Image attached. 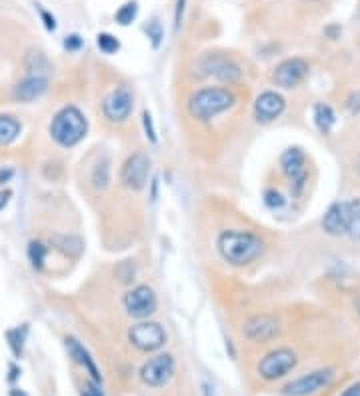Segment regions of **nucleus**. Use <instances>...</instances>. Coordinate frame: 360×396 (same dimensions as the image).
I'll list each match as a JSON object with an SVG mask.
<instances>
[{"instance_id": "obj_1", "label": "nucleus", "mask_w": 360, "mask_h": 396, "mask_svg": "<svg viewBox=\"0 0 360 396\" xmlns=\"http://www.w3.org/2000/svg\"><path fill=\"white\" fill-rule=\"evenodd\" d=\"M220 256L232 266H249L264 250L262 238L249 230H224L216 240Z\"/></svg>"}, {"instance_id": "obj_2", "label": "nucleus", "mask_w": 360, "mask_h": 396, "mask_svg": "<svg viewBox=\"0 0 360 396\" xmlns=\"http://www.w3.org/2000/svg\"><path fill=\"white\" fill-rule=\"evenodd\" d=\"M50 136L62 148H72L84 141L89 132V121L76 106H62L50 122Z\"/></svg>"}, {"instance_id": "obj_3", "label": "nucleus", "mask_w": 360, "mask_h": 396, "mask_svg": "<svg viewBox=\"0 0 360 396\" xmlns=\"http://www.w3.org/2000/svg\"><path fill=\"white\" fill-rule=\"evenodd\" d=\"M236 102L234 92L222 86H206L192 92L189 98V112L199 122H209L222 112L230 111Z\"/></svg>"}, {"instance_id": "obj_4", "label": "nucleus", "mask_w": 360, "mask_h": 396, "mask_svg": "<svg viewBox=\"0 0 360 396\" xmlns=\"http://www.w3.org/2000/svg\"><path fill=\"white\" fill-rule=\"evenodd\" d=\"M196 76L212 78L222 84H236L242 78V68L234 59L219 52H209L196 62Z\"/></svg>"}, {"instance_id": "obj_5", "label": "nucleus", "mask_w": 360, "mask_h": 396, "mask_svg": "<svg viewBox=\"0 0 360 396\" xmlns=\"http://www.w3.org/2000/svg\"><path fill=\"white\" fill-rule=\"evenodd\" d=\"M280 168L284 176L290 181V191L292 196L299 198L306 188V181H309V171H306V154L302 153L299 146H290L286 148L282 156H280Z\"/></svg>"}, {"instance_id": "obj_6", "label": "nucleus", "mask_w": 360, "mask_h": 396, "mask_svg": "<svg viewBox=\"0 0 360 396\" xmlns=\"http://www.w3.org/2000/svg\"><path fill=\"white\" fill-rule=\"evenodd\" d=\"M122 306L126 310V315L132 316V318H139V320H144L156 313L159 308V298L154 295V290L146 285H139L132 286L130 290L124 293L122 296Z\"/></svg>"}, {"instance_id": "obj_7", "label": "nucleus", "mask_w": 360, "mask_h": 396, "mask_svg": "<svg viewBox=\"0 0 360 396\" xmlns=\"http://www.w3.org/2000/svg\"><path fill=\"white\" fill-rule=\"evenodd\" d=\"M129 342L140 352H156L166 342V332L159 323H139L129 330Z\"/></svg>"}, {"instance_id": "obj_8", "label": "nucleus", "mask_w": 360, "mask_h": 396, "mask_svg": "<svg viewBox=\"0 0 360 396\" xmlns=\"http://www.w3.org/2000/svg\"><path fill=\"white\" fill-rule=\"evenodd\" d=\"M174 358L170 355H156L150 360H146L140 368V378L146 386L152 388H162L170 382V378L174 376Z\"/></svg>"}, {"instance_id": "obj_9", "label": "nucleus", "mask_w": 360, "mask_h": 396, "mask_svg": "<svg viewBox=\"0 0 360 396\" xmlns=\"http://www.w3.org/2000/svg\"><path fill=\"white\" fill-rule=\"evenodd\" d=\"M149 174H150V158L149 154L144 153H134L126 158V163L122 164L120 171V181L122 184L139 193L146 184H149Z\"/></svg>"}, {"instance_id": "obj_10", "label": "nucleus", "mask_w": 360, "mask_h": 396, "mask_svg": "<svg viewBox=\"0 0 360 396\" xmlns=\"http://www.w3.org/2000/svg\"><path fill=\"white\" fill-rule=\"evenodd\" d=\"M299 358L290 350V348H279L272 350L269 355L260 360L259 365V375L264 380H279L282 376H286L296 366Z\"/></svg>"}, {"instance_id": "obj_11", "label": "nucleus", "mask_w": 360, "mask_h": 396, "mask_svg": "<svg viewBox=\"0 0 360 396\" xmlns=\"http://www.w3.org/2000/svg\"><path fill=\"white\" fill-rule=\"evenodd\" d=\"M359 203H349V200H342V203L330 204V208L322 218V228L324 233L330 236H344L349 234V226L352 216L359 208Z\"/></svg>"}, {"instance_id": "obj_12", "label": "nucleus", "mask_w": 360, "mask_h": 396, "mask_svg": "<svg viewBox=\"0 0 360 396\" xmlns=\"http://www.w3.org/2000/svg\"><path fill=\"white\" fill-rule=\"evenodd\" d=\"M134 108V96L126 86H120L116 91H112L102 102V114L104 118L114 124L126 122Z\"/></svg>"}, {"instance_id": "obj_13", "label": "nucleus", "mask_w": 360, "mask_h": 396, "mask_svg": "<svg viewBox=\"0 0 360 396\" xmlns=\"http://www.w3.org/2000/svg\"><path fill=\"white\" fill-rule=\"evenodd\" d=\"M309 62L304 59H286L282 61L272 72V82L280 86V88H294L304 82V78L309 76Z\"/></svg>"}, {"instance_id": "obj_14", "label": "nucleus", "mask_w": 360, "mask_h": 396, "mask_svg": "<svg viewBox=\"0 0 360 396\" xmlns=\"http://www.w3.org/2000/svg\"><path fill=\"white\" fill-rule=\"evenodd\" d=\"M334 378L332 370H314L310 375H304L292 380L289 385L282 388L284 396H310L316 395L319 390H322L324 386H329Z\"/></svg>"}, {"instance_id": "obj_15", "label": "nucleus", "mask_w": 360, "mask_h": 396, "mask_svg": "<svg viewBox=\"0 0 360 396\" xmlns=\"http://www.w3.org/2000/svg\"><path fill=\"white\" fill-rule=\"evenodd\" d=\"M284 108H286V101L282 98V94L274 91H264L260 92L254 101V118L260 124H270L282 116Z\"/></svg>"}, {"instance_id": "obj_16", "label": "nucleus", "mask_w": 360, "mask_h": 396, "mask_svg": "<svg viewBox=\"0 0 360 396\" xmlns=\"http://www.w3.org/2000/svg\"><path fill=\"white\" fill-rule=\"evenodd\" d=\"M279 320L270 315H254L242 326V335L250 342H269L270 338L279 335Z\"/></svg>"}, {"instance_id": "obj_17", "label": "nucleus", "mask_w": 360, "mask_h": 396, "mask_svg": "<svg viewBox=\"0 0 360 396\" xmlns=\"http://www.w3.org/2000/svg\"><path fill=\"white\" fill-rule=\"evenodd\" d=\"M46 91H49V78L46 76L29 74L12 86V98L16 102H34L39 101L40 96H44Z\"/></svg>"}, {"instance_id": "obj_18", "label": "nucleus", "mask_w": 360, "mask_h": 396, "mask_svg": "<svg viewBox=\"0 0 360 396\" xmlns=\"http://www.w3.org/2000/svg\"><path fill=\"white\" fill-rule=\"evenodd\" d=\"M66 346H69V352H70V356L74 358V362L82 366V368H84V370H86L90 376H92V380H94V382H100L102 378H100V372H99V368H96V362L92 360V356L89 355V350L80 345L76 338H72V336L66 338Z\"/></svg>"}, {"instance_id": "obj_19", "label": "nucleus", "mask_w": 360, "mask_h": 396, "mask_svg": "<svg viewBox=\"0 0 360 396\" xmlns=\"http://www.w3.org/2000/svg\"><path fill=\"white\" fill-rule=\"evenodd\" d=\"M22 132V122L14 114H0V146L16 143Z\"/></svg>"}, {"instance_id": "obj_20", "label": "nucleus", "mask_w": 360, "mask_h": 396, "mask_svg": "<svg viewBox=\"0 0 360 396\" xmlns=\"http://www.w3.org/2000/svg\"><path fill=\"white\" fill-rule=\"evenodd\" d=\"M50 244L62 254L70 256V258H79L84 250V243L74 234H56V236L50 238Z\"/></svg>"}, {"instance_id": "obj_21", "label": "nucleus", "mask_w": 360, "mask_h": 396, "mask_svg": "<svg viewBox=\"0 0 360 396\" xmlns=\"http://www.w3.org/2000/svg\"><path fill=\"white\" fill-rule=\"evenodd\" d=\"M314 124H316V128L322 134H330L332 126L336 124V114H334V111L330 108L329 104H324V102L314 104Z\"/></svg>"}, {"instance_id": "obj_22", "label": "nucleus", "mask_w": 360, "mask_h": 396, "mask_svg": "<svg viewBox=\"0 0 360 396\" xmlns=\"http://www.w3.org/2000/svg\"><path fill=\"white\" fill-rule=\"evenodd\" d=\"M49 258V246L40 240H30L29 243V260L34 270H42Z\"/></svg>"}, {"instance_id": "obj_23", "label": "nucleus", "mask_w": 360, "mask_h": 396, "mask_svg": "<svg viewBox=\"0 0 360 396\" xmlns=\"http://www.w3.org/2000/svg\"><path fill=\"white\" fill-rule=\"evenodd\" d=\"M49 59L42 54L40 51H32L26 54V68L29 74H40V76H46L44 72L49 71Z\"/></svg>"}, {"instance_id": "obj_24", "label": "nucleus", "mask_w": 360, "mask_h": 396, "mask_svg": "<svg viewBox=\"0 0 360 396\" xmlns=\"http://www.w3.org/2000/svg\"><path fill=\"white\" fill-rule=\"evenodd\" d=\"M136 14H139V4H136V2H126V4H122L119 11H116L114 19H116V22L122 24V26H129V24L134 22Z\"/></svg>"}, {"instance_id": "obj_25", "label": "nucleus", "mask_w": 360, "mask_h": 396, "mask_svg": "<svg viewBox=\"0 0 360 396\" xmlns=\"http://www.w3.org/2000/svg\"><path fill=\"white\" fill-rule=\"evenodd\" d=\"M90 181H92V186L94 188H106L110 183V166L109 163H102V164H96L94 166V171H92V176H90Z\"/></svg>"}, {"instance_id": "obj_26", "label": "nucleus", "mask_w": 360, "mask_h": 396, "mask_svg": "<svg viewBox=\"0 0 360 396\" xmlns=\"http://www.w3.org/2000/svg\"><path fill=\"white\" fill-rule=\"evenodd\" d=\"M6 338H9V346L12 350V355L20 358L22 356V350H24V328H10L6 332Z\"/></svg>"}, {"instance_id": "obj_27", "label": "nucleus", "mask_w": 360, "mask_h": 396, "mask_svg": "<svg viewBox=\"0 0 360 396\" xmlns=\"http://www.w3.org/2000/svg\"><path fill=\"white\" fill-rule=\"evenodd\" d=\"M96 46H99L104 54H114V52H119L120 42L116 36H112L109 32H100L99 36H96Z\"/></svg>"}, {"instance_id": "obj_28", "label": "nucleus", "mask_w": 360, "mask_h": 396, "mask_svg": "<svg viewBox=\"0 0 360 396\" xmlns=\"http://www.w3.org/2000/svg\"><path fill=\"white\" fill-rule=\"evenodd\" d=\"M114 276L119 278V283L122 285H130L136 276V268H134V263L132 260H124L120 263L116 268H114Z\"/></svg>"}, {"instance_id": "obj_29", "label": "nucleus", "mask_w": 360, "mask_h": 396, "mask_svg": "<svg viewBox=\"0 0 360 396\" xmlns=\"http://www.w3.org/2000/svg\"><path fill=\"white\" fill-rule=\"evenodd\" d=\"M144 32L149 34L150 42H152V46L154 49H159L160 44H162V39H164V31H162V24H160L156 19H152L149 24H144Z\"/></svg>"}, {"instance_id": "obj_30", "label": "nucleus", "mask_w": 360, "mask_h": 396, "mask_svg": "<svg viewBox=\"0 0 360 396\" xmlns=\"http://www.w3.org/2000/svg\"><path fill=\"white\" fill-rule=\"evenodd\" d=\"M142 126H144V134L149 138L150 143L156 144L159 143V136H156V128H154V122H152V114L149 111L142 112Z\"/></svg>"}, {"instance_id": "obj_31", "label": "nucleus", "mask_w": 360, "mask_h": 396, "mask_svg": "<svg viewBox=\"0 0 360 396\" xmlns=\"http://www.w3.org/2000/svg\"><path fill=\"white\" fill-rule=\"evenodd\" d=\"M284 196L276 191V188H269V191H264V204L269 206V208H282L284 206Z\"/></svg>"}, {"instance_id": "obj_32", "label": "nucleus", "mask_w": 360, "mask_h": 396, "mask_svg": "<svg viewBox=\"0 0 360 396\" xmlns=\"http://www.w3.org/2000/svg\"><path fill=\"white\" fill-rule=\"evenodd\" d=\"M349 236H352V238L360 240V206L356 208V213H354V216H352V220H350Z\"/></svg>"}, {"instance_id": "obj_33", "label": "nucleus", "mask_w": 360, "mask_h": 396, "mask_svg": "<svg viewBox=\"0 0 360 396\" xmlns=\"http://www.w3.org/2000/svg\"><path fill=\"white\" fill-rule=\"evenodd\" d=\"M80 46H82V39H80L79 34H70L64 39V49L70 52H76L80 51Z\"/></svg>"}, {"instance_id": "obj_34", "label": "nucleus", "mask_w": 360, "mask_h": 396, "mask_svg": "<svg viewBox=\"0 0 360 396\" xmlns=\"http://www.w3.org/2000/svg\"><path fill=\"white\" fill-rule=\"evenodd\" d=\"M184 6H186V0H176V11H174V31H180L182 16H184Z\"/></svg>"}, {"instance_id": "obj_35", "label": "nucleus", "mask_w": 360, "mask_h": 396, "mask_svg": "<svg viewBox=\"0 0 360 396\" xmlns=\"http://www.w3.org/2000/svg\"><path fill=\"white\" fill-rule=\"evenodd\" d=\"M346 106H349V111L352 114H359L360 112V92H352L349 96V101H346Z\"/></svg>"}, {"instance_id": "obj_36", "label": "nucleus", "mask_w": 360, "mask_h": 396, "mask_svg": "<svg viewBox=\"0 0 360 396\" xmlns=\"http://www.w3.org/2000/svg\"><path fill=\"white\" fill-rule=\"evenodd\" d=\"M40 19H42V22H44V26H46V31L49 32H52L56 29V21H54V16H52L49 11L40 9Z\"/></svg>"}, {"instance_id": "obj_37", "label": "nucleus", "mask_w": 360, "mask_h": 396, "mask_svg": "<svg viewBox=\"0 0 360 396\" xmlns=\"http://www.w3.org/2000/svg\"><path fill=\"white\" fill-rule=\"evenodd\" d=\"M10 198H12V191H10V188L0 191V210H4V208L9 206Z\"/></svg>"}, {"instance_id": "obj_38", "label": "nucleus", "mask_w": 360, "mask_h": 396, "mask_svg": "<svg viewBox=\"0 0 360 396\" xmlns=\"http://www.w3.org/2000/svg\"><path fill=\"white\" fill-rule=\"evenodd\" d=\"M12 176H14V171H12V168H6V171H0V186H2V184L9 183Z\"/></svg>"}, {"instance_id": "obj_39", "label": "nucleus", "mask_w": 360, "mask_h": 396, "mask_svg": "<svg viewBox=\"0 0 360 396\" xmlns=\"http://www.w3.org/2000/svg\"><path fill=\"white\" fill-rule=\"evenodd\" d=\"M340 396H360V382L349 386V388H346V390H344Z\"/></svg>"}, {"instance_id": "obj_40", "label": "nucleus", "mask_w": 360, "mask_h": 396, "mask_svg": "<svg viewBox=\"0 0 360 396\" xmlns=\"http://www.w3.org/2000/svg\"><path fill=\"white\" fill-rule=\"evenodd\" d=\"M10 396H29L24 390H20V388H12L10 390Z\"/></svg>"}, {"instance_id": "obj_41", "label": "nucleus", "mask_w": 360, "mask_h": 396, "mask_svg": "<svg viewBox=\"0 0 360 396\" xmlns=\"http://www.w3.org/2000/svg\"><path fill=\"white\" fill-rule=\"evenodd\" d=\"M354 305H356V310H359V315H360V296L354 300Z\"/></svg>"}, {"instance_id": "obj_42", "label": "nucleus", "mask_w": 360, "mask_h": 396, "mask_svg": "<svg viewBox=\"0 0 360 396\" xmlns=\"http://www.w3.org/2000/svg\"><path fill=\"white\" fill-rule=\"evenodd\" d=\"M306 2H314V0H306Z\"/></svg>"}, {"instance_id": "obj_43", "label": "nucleus", "mask_w": 360, "mask_h": 396, "mask_svg": "<svg viewBox=\"0 0 360 396\" xmlns=\"http://www.w3.org/2000/svg\"><path fill=\"white\" fill-rule=\"evenodd\" d=\"M359 168H360V161H359Z\"/></svg>"}]
</instances>
